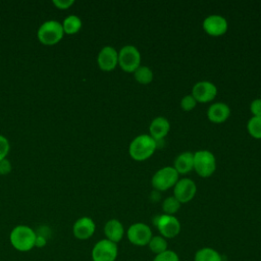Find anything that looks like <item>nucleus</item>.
<instances>
[{
	"label": "nucleus",
	"instance_id": "nucleus-1",
	"mask_svg": "<svg viewBox=\"0 0 261 261\" xmlns=\"http://www.w3.org/2000/svg\"><path fill=\"white\" fill-rule=\"evenodd\" d=\"M157 148V141L150 135L143 134L134 138L128 146V154L136 161L149 159Z\"/></svg>",
	"mask_w": 261,
	"mask_h": 261
},
{
	"label": "nucleus",
	"instance_id": "nucleus-2",
	"mask_svg": "<svg viewBox=\"0 0 261 261\" xmlns=\"http://www.w3.org/2000/svg\"><path fill=\"white\" fill-rule=\"evenodd\" d=\"M37 233L35 230L28 225L15 226L9 236L12 247L19 252H29L35 248Z\"/></svg>",
	"mask_w": 261,
	"mask_h": 261
},
{
	"label": "nucleus",
	"instance_id": "nucleus-3",
	"mask_svg": "<svg viewBox=\"0 0 261 261\" xmlns=\"http://www.w3.org/2000/svg\"><path fill=\"white\" fill-rule=\"evenodd\" d=\"M194 170L201 177H209L216 170V158L208 150H199L194 153Z\"/></svg>",
	"mask_w": 261,
	"mask_h": 261
},
{
	"label": "nucleus",
	"instance_id": "nucleus-4",
	"mask_svg": "<svg viewBox=\"0 0 261 261\" xmlns=\"http://www.w3.org/2000/svg\"><path fill=\"white\" fill-rule=\"evenodd\" d=\"M179 179V174L173 166H165L158 169L151 178L152 187L158 192H164L173 188Z\"/></svg>",
	"mask_w": 261,
	"mask_h": 261
},
{
	"label": "nucleus",
	"instance_id": "nucleus-5",
	"mask_svg": "<svg viewBox=\"0 0 261 261\" xmlns=\"http://www.w3.org/2000/svg\"><path fill=\"white\" fill-rule=\"evenodd\" d=\"M62 24L56 20H47L41 24L37 36L41 43L45 45H54L63 37Z\"/></svg>",
	"mask_w": 261,
	"mask_h": 261
},
{
	"label": "nucleus",
	"instance_id": "nucleus-6",
	"mask_svg": "<svg viewBox=\"0 0 261 261\" xmlns=\"http://www.w3.org/2000/svg\"><path fill=\"white\" fill-rule=\"evenodd\" d=\"M118 65L125 72L133 73L141 65V53L136 46L125 45L118 51Z\"/></svg>",
	"mask_w": 261,
	"mask_h": 261
},
{
	"label": "nucleus",
	"instance_id": "nucleus-7",
	"mask_svg": "<svg viewBox=\"0 0 261 261\" xmlns=\"http://www.w3.org/2000/svg\"><path fill=\"white\" fill-rule=\"evenodd\" d=\"M153 222L160 232V236L165 239H172L180 231V223L174 215H167L163 213L161 215H157Z\"/></svg>",
	"mask_w": 261,
	"mask_h": 261
},
{
	"label": "nucleus",
	"instance_id": "nucleus-8",
	"mask_svg": "<svg viewBox=\"0 0 261 261\" xmlns=\"http://www.w3.org/2000/svg\"><path fill=\"white\" fill-rule=\"evenodd\" d=\"M93 261H115L118 255L117 244L103 239L98 241L92 249Z\"/></svg>",
	"mask_w": 261,
	"mask_h": 261
},
{
	"label": "nucleus",
	"instance_id": "nucleus-9",
	"mask_svg": "<svg viewBox=\"0 0 261 261\" xmlns=\"http://www.w3.org/2000/svg\"><path fill=\"white\" fill-rule=\"evenodd\" d=\"M128 241L135 246H146L153 237L150 226L143 222H136L132 224L126 231Z\"/></svg>",
	"mask_w": 261,
	"mask_h": 261
},
{
	"label": "nucleus",
	"instance_id": "nucleus-10",
	"mask_svg": "<svg viewBox=\"0 0 261 261\" xmlns=\"http://www.w3.org/2000/svg\"><path fill=\"white\" fill-rule=\"evenodd\" d=\"M202 28L208 36L220 37L227 32L228 23L224 16L219 14H210L204 18Z\"/></svg>",
	"mask_w": 261,
	"mask_h": 261
},
{
	"label": "nucleus",
	"instance_id": "nucleus-11",
	"mask_svg": "<svg viewBox=\"0 0 261 261\" xmlns=\"http://www.w3.org/2000/svg\"><path fill=\"white\" fill-rule=\"evenodd\" d=\"M196 193L197 186L195 181L188 177L179 178L173 187V197H175L181 204L193 200Z\"/></svg>",
	"mask_w": 261,
	"mask_h": 261
},
{
	"label": "nucleus",
	"instance_id": "nucleus-12",
	"mask_svg": "<svg viewBox=\"0 0 261 261\" xmlns=\"http://www.w3.org/2000/svg\"><path fill=\"white\" fill-rule=\"evenodd\" d=\"M191 95L198 103H208L216 97L217 88L212 82L209 81L197 82L192 88Z\"/></svg>",
	"mask_w": 261,
	"mask_h": 261
},
{
	"label": "nucleus",
	"instance_id": "nucleus-13",
	"mask_svg": "<svg viewBox=\"0 0 261 261\" xmlns=\"http://www.w3.org/2000/svg\"><path fill=\"white\" fill-rule=\"evenodd\" d=\"M99 67L104 71H111L118 65V52L111 46L103 47L97 57Z\"/></svg>",
	"mask_w": 261,
	"mask_h": 261
},
{
	"label": "nucleus",
	"instance_id": "nucleus-14",
	"mask_svg": "<svg viewBox=\"0 0 261 261\" xmlns=\"http://www.w3.org/2000/svg\"><path fill=\"white\" fill-rule=\"evenodd\" d=\"M95 229H96V224L94 220L88 216H83L79 218L72 226L73 236L77 240H82V241L90 239L94 234Z\"/></svg>",
	"mask_w": 261,
	"mask_h": 261
},
{
	"label": "nucleus",
	"instance_id": "nucleus-15",
	"mask_svg": "<svg viewBox=\"0 0 261 261\" xmlns=\"http://www.w3.org/2000/svg\"><path fill=\"white\" fill-rule=\"evenodd\" d=\"M230 115V108L223 102L211 104L207 109V117L213 123H222L227 120Z\"/></svg>",
	"mask_w": 261,
	"mask_h": 261
},
{
	"label": "nucleus",
	"instance_id": "nucleus-16",
	"mask_svg": "<svg viewBox=\"0 0 261 261\" xmlns=\"http://www.w3.org/2000/svg\"><path fill=\"white\" fill-rule=\"evenodd\" d=\"M170 130V123L167 118L163 116L155 117L149 125V135L155 140L160 141L167 136Z\"/></svg>",
	"mask_w": 261,
	"mask_h": 261
},
{
	"label": "nucleus",
	"instance_id": "nucleus-17",
	"mask_svg": "<svg viewBox=\"0 0 261 261\" xmlns=\"http://www.w3.org/2000/svg\"><path fill=\"white\" fill-rule=\"evenodd\" d=\"M173 168L178 174H188L194 170V153L185 151L178 154L174 159Z\"/></svg>",
	"mask_w": 261,
	"mask_h": 261
},
{
	"label": "nucleus",
	"instance_id": "nucleus-18",
	"mask_svg": "<svg viewBox=\"0 0 261 261\" xmlns=\"http://www.w3.org/2000/svg\"><path fill=\"white\" fill-rule=\"evenodd\" d=\"M104 234L107 240L117 244L124 236V227L118 219H110L104 225Z\"/></svg>",
	"mask_w": 261,
	"mask_h": 261
},
{
	"label": "nucleus",
	"instance_id": "nucleus-19",
	"mask_svg": "<svg viewBox=\"0 0 261 261\" xmlns=\"http://www.w3.org/2000/svg\"><path fill=\"white\" fill-rule=\"evenodd\" d=\"M194 261H222V256L213 248L205 247L196 252Z\"/></svg>",
	"mask_w": 261,
	"mask_h": 261
},
{
	"label": "nucleus",
	"instance_id": "nucleus-20",
	"mask_svg": "<svg viewBox=\"0 0 261 261\" xmlns=\"http://www.w3.org/2000/svg\"><path fill=\"white\" fill-rule=\"evenodd\" d=\"M134 77L141 85H149L153 81V71L147 65H140L134 72Z\"/></svg>",
	"mask_w": 261,
	"mask_h": 261
},
{
	"label": "nucleus",
	"instance_id": "nucleus-21",
	"mask_svg": "<svg viewBox=\"0 0 261 261\" xmlns=\"http://www.w3.org/2000/svg\"><path fill=\"white\" fill-rule=\"evenodd\" d=\"M62 28L65 34H68V35L75 34L82 28V20L79 16L74 14H70L66 18H64L62 22Z\"/></svg>",
	"mask_w": 261,
	"mask_h": 261
},
{
	"label": "nucleus",
	"instance_id": "nucleus-22",
	"mask_svg": "<svg viewBox=\"0 0 261 261\" xmlns=\"http://www.w3.org/2000/svg\"><path fill=\"white\" fill-rule=\"evenodd\" d=\"M149 249L154 254H160L167 250V241L162 236H153L148 244Z\"/></svg>",
	"mask_w": 261,
	"mask_h": 261
},
{
	"label": "nucleus",
	"instance_id": "nucleus-23",
	"mask_svg": "<svg viewBox=\"0 0 261 261\" xmlns=\"http://www.w3.org/2000/svg\"><path fill=\"white\" fill-rule=\"evenodd\" d=\"M181 203L173 196H169L164 199L162 203V210L164 214L167 215H174L180 208Z\"/></svg>",
	"mask_w": 261,
	"mask_h": 261
},
{
	"label": "nucleus",
	"instance_id": "nucleus-24",
	"mask_svg": "<svg viewBox=\"0 0 261 261\" xmlns=\"http://www.w3.org/2000/svg\"><path fill=\"white\" fill-rule=\"evenodd\" d=\"M247 130L254 139H261V117L252 116L247 122Z\"/></svg>",
	"mask_w": 261,
	"mask_h": 261
},
{
	"label": "nucleus",
	"instance_id": "nucleus-25",
	"mask_svg": "<svg viewBox=\"0 0 261 261\" xmlns=\"http://www.w3.org/2000/svg\"><path fill=\"white\" fill-rule=\"evenodd\" d=\"M197 103L198 102L196 101V99L191 94H189V95H186L181 98L179 105H180V108L184 111H191L196 107Z\"/></svg>",
	"mask_w": 261,
	"mask_h": 261
},
{
	"label": "nucleus",
	"instance_id": "nucleus-26",
	"mask_svg": "<svg viewBox=\"0 0 261 261\" xmlns=\"http://www.w3.org/2000/svg\"><path fill=\"white\" fill-rule=\"evenodd\" d=\"M153 261H179V258L175 252L167 249L165 252L157 254Z\"/></svg>",
	"mask_w": 261,
	"mask_h": 261
},
{
	"label": "nucleus",
	"instance_id": "nucleus-27",
	"mask_svg": "<svg viewBox=\"0 0 261 261\" xmlns=\"http://www.w3.org/2000/svg\"><path fill=\"white\" fill-rule=\"evenodd\" d=\"M9 149H10V146H9L8 140L4 136L0 135V160L6 158V155L8 154Z\"/></svg>",
	"mask_w": 261,
	"mask_h": 261
},
{
	"label": "nucleus",
	"instance_id": "nucleus-28",
	"mask_svg": "<svg viewBox=\"0 0 261 261\" xmlns=\"http://www.w3.org/2000/svg\"><path fill=\"white\" fill-rule=\"evenodd\" d=\"M250 111L253 116L261 117V98H256L251 102Z\"/></svg>",
	"mask_w": 261,
	"mask_h": 261
},
{
	"label": "nucleus",
	"instance_id": "nucleus-29",
	"mask_svg": "<svg viewBox=\"0 0 261 261\" xmlns=\"http://www.w3.org/2000/svg\"><path fill=\"white\" fill-rule=\"evenodd\" d=\"M11 171V163L9 160L2 159L0 160V174H7Z\"/></svg>",
	"mask_w": 261,
	"mask_h": 261
},
{
	"label": "nucleus",
	"instance_id": "nucleus-30",
	"mask_svg": "<svg viewBox=\"0 0 261 261\" xmlns=\"http://www.w3.org/2000/svg\"><path fill=\"white\" fill-rule=\"evenodd\" d=\"M74 1L73 0H54L53 1V4L60 8V9H65V8H68L71 4H73Z\"/></svg>",
	"mask_w": 261,
	"mask_h": 261
},
{
	"label": "nucleus",
	"instance_id": "nucleus-31",
	"mask_svg": "<svg viewBox=\"0 0 261 261\" xmlns=\"http://www.w3.org/2000/svg\"><path fill=\"white\" fill-rule=\"evenodd\" d=\"M46 245V239L43 236L37 234L36 238V243H35V247H44Z\"/></svg>",
	"mask_w": 261,
	"mask_h": 261
},
{
	"label": "nucleus",
	"instance_id": "nucleus-32",
	"mask_svg": "<svg viewBox=\"0 0 261 261\" xmlns=\"http://www.w3.org/2000/svg\"><path fill=\"white\" fill-rule=\"evenodd\" d=\"M260 98H261V97H260Z\"/></svg>",
	"mask_w": 261,
	"mask_h": 261
}]
</instances>
